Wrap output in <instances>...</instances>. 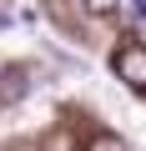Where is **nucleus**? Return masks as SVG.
Segmentation results:
<instances>
[{"instance_id": "nucleus-1", "label": "nucleus", "mask_w": 146, "mask_h": 151, "mask_svg": "<svg viewBox=\"0 0 146 151\" xmlns=\"http://www.w3.org/2000/svg\"><path fill=\"white\" fill-rule=\"evenodd\" d=\"M111 65H116V76L131 91H146V45H121L111 55Z\"/></svg>"}, {"instance_id": "nucleus-5", "label": "nucleus", "mask_w": 146, "mask_h": 151, "mask_svg": "<svg viewBox=\"0 0 146 151\" xmlns=\"http://www.w3.org/2000/svg\"><path fill=\"white\" fill-rule=\"evenodd\" d=\"M0 25H5V15H0Z\"/></svg>"}, {"instance_id": "nucleus-3", "label": "nucleus", "mask_w": 146, "mask_h": 151, "mask_svg": "<svg viewBox=\"0 0 146 151\" xmlns=\"http://www.w3.org/2000/svg\"><path fill=\"white\" fill-rule=\"evenodd\" d=\"M81 5H86V10H91V15H111V10H116V5H121V0H81Z\"/></svg>"}, {"instance_id": "nucleus-2", "label": "nucleus", "mask_w": 146, "mask_h": 151, "mask_svg": "<svg viewBox=\"0 0 146 151\" xmlns=\"http://www.w3.org/2000/svg\"><path fill=\"white\" fill-rule=\"evenodd\" d=\"M25 91H30V70H20V65H15V70H5V86H0V96H5V101H20Z\"/></svg>"}, {"instance_id": "nucleus-4", "label": "nucleus", "mask_w": 146, "mask_h": 151, "mask_svg": "<svg viewBox=\"0 0 146 151\" xmlns=\"http://www.w3.org/2000/svg\"><path fill=\"white\" fill-rule=\"evenodd\" d=\"M91 151H126V146H121L116 136H96V141H91Z\"/></svg>"}]
</instances>
